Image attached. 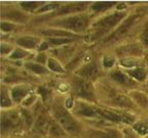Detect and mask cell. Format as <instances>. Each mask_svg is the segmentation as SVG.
<instances>
[{"mask_svg":"<svg viewBox=\"0 0 148 138\" xmlns=\"http://www.w3.org/2000/svg\"><path fill=\"white\" fill-rule=\"evenodd\" d=\"M126 138H127V137H126Z\"/></svg>","mask_w":148,"mask_h":138,"instance_id":"40","label":"cell"},{"mask_svg":"<svg viewBox=\"0 0 148 138\" xmlns=\"http://www.w3.org/2000/svg\"><path fill=\"white\" fill-rule=\"evenodd\" d=\"M132 96L140 106L145 108L148 107V99L145 95L142 93L141 92H135L134 94H132Z\"/></svg>","mask_w":148,"mask_h":138,"instance_id":"24","label":"cell"},{"mask_svg":"<svg viewBox=\"0 0 148 138\" xmlns=\"http://www.w3.org/2000/svg\"><path fill=\"white\" fill-rule=\"evenodd\" d=\"M41 34L49 37H69L73 35L72 32L66 31L64 30H57V29H48L41 31Z\"/></svg>","mask_w":148,"mask_h":138,"instance_id":"17","label":"cell"},{"mask_svg":"<svg viewBox=\"0 0 148 138\" xmlns=\"http://www.w3.org/2000/svg\"><path fill=\"white\" fill-rule=\"evenodd\" d=\"M12 97L8 94L7 91L1 89V106L2 108L10 107L12 105Z\"/></svg>","mask_w":148,"mask_h":138,"instance_id":"25","label":"cell"},{"mask_svg":"<svg viewBox=\"0 0 148 138\" xmlns=\"http://www.w3.org/2000/svg\"><path fill=\"white\" fill-rule=\"evenodd\" d=\"M59 4H56V3H48L46 4V5L42 6L40 9H38V12H46L51 11V9H54L57 7V6Z\"/></svg>","mask_w":148,"mask_h":138,"instance_id":"31","label":"cell"},{"mask_svg":"<svg viewBox=\"0 0 148 138\" xmlns=\"http://www.w3.org/2000/svg\"><path fill=\"white\" fill-rule=\"evenodd\" d=\"M146 63H147V65L148 66V54L146 55Z\"/></svg>","mask_w":148,"mask_h":138,"instance_id":"37","label":"cell"},{"mask_svg":"<svg viewBox=\"0 0 148 138\" xmlns=\"http://www.w3.org/2000/svg\"><path fill=\"white\" fill-rule=\"evenodd\" d=\"M28 55L29 53L27 51H26V50L21 48H17L13 50L12 53L10 54V57L11 59H14V60H18V59L25 58Z\"/></svg>","mask_w":148,"mask_h":138,"instance_id":"26","label":"cell"},{"mask_svg":"<svg viewBox=\"0 0 148 138\" xmlns=\"http://www.w3.org/2000/svg\"><path fill=\"white\" fill-rule=\"evenodd\" d=\"M73 89L78 96L83 99L92 100L95 98L92 86L89 82L84 80H78L74 83Z\"/></svg>","mask_w":148,"mask_h":138,"instance_id":"6","label":"cell"},{"mask_svg":"<svg viewBox=\"0 0 148 138\" xmlns=\"http://www.w3.org/2000/svg\"><path fill=\"white\" fill-rule=\"evenodd\" d=\"M30 88L25 86H17L13 88L11 91V97L16 102L24 100L29 96Z\"/></svg>","mask_w":148,"mask_h":138,"instance_id":"11","label":"cell"},{"mask_svg":"<svg viewBox=\"0 0 148 138\" xmlns=\"http://www.w3.org/2000/svg\"><path fill=\"white\" fill-rule=\"evenodd\" d=\"M53 114L56 122L66 133L72 136L79 135L80 127L79 124L66 109L62 106H56L53 109Z\"/></svg>","mask_w":148,"mask_h":138,"instance_id":"1","label":"cell"},{"mask_svg":"<svg viewBox=\"0 0 148 138\" xmlns=\"http://www.w3.org/2000/svg\"><path fill=\"white\" fill-rule=\"evenodd\" d=\"M138 18L139 17L137 15H132L124 20L122 24L117 28V30L114 31L111 34V36L107 37L106 42L108 43H112L125 36V34L130 31V29L135 24Z\"/></svg>","mask_w":148,"mask_h":138,"instance_id":"4","label":"cell"},{"mask_svg":"<svg viewBox=\"0 0 148 138\" xmlns=\"http://www.w3.org/2000/svg\"><path fill=\"white\" fill-rule=\"evenodd\" d=\"M132 138H136V137H132Z\"/></svg>","mask_w":148,"mask_h":138,"instance_id":"39","label":"cell"},{"mask_svg":"<svg viewBox=\"0 0 148 138\" xmlns=\"http://www.w3.org/2000/svg\"><path fill=\"white\" fill-rule=\"evenodd\" d=\"M62 138H66V137H62Z\"/></svg>","mask_w":148,"mask_h":138,"instance_id":"38","label":"cell"},{"mask_svg":"<svg viewBox=\"0 0 148 138\" xmlns=\"http://www.w3.org/2000/svg\"><path fill=\"white\" fill-rule=\"evenodd\" d=\"M25 66L26 68L36 74L43 75L48 73V69L40 63H36L34 62H27L25 64Z\"/></svg>","mask_w":148,"mask_h":138,"instance_id":"18","label":"cell"},{"mask_svg":"<svg viewBox=\"0 0 148 138\" xmlns=\"http://www.w3.org/2000/svg\"><path fill=\"white\" fill-rule=\"evenodd\" d=\"M126 73L130 78H132L137 81L140 82L145 80L148 76L147 70L143 67H137L134 68L127 69Z\"/></svg>","mask_w":148,"mask_h":138,"instance_id":"13","label":"cell"},{"mask_svg":"<svg viewBox=\"0 0 148 138\" xmlns=\"http://www.w3.org/2000/svg\"><path fill=\"white\" fill-rule=\"evenodd\" d=\"M118 54L120 55L133 57V56H139L143 53V47L137 44L128 45L119 47L117 50Z\"/></svg>","mask_w":148,"mask_h":138,"instance_id":"10","label":"cell"},{"mask_svg":"<svg viewBox=\"0 0 148 138\" xmlns=\"http://www.w3.org/2000/svg\"><path fill=\"white\" fill-rule=\"evenodd\" d=\"M111 78L114 81L119 83L121 85L130 86L134 84V80L130 77L127 74L120 71V70H115L111 75Z\"/></svg>","mask_w":148,"mask_h":138,"instance_id":"15","label":"cell"},{"mask_svg":"<svg viewBox=\"0 0 148 138\" xmlns=\"http://www.w3.org/2000/svg\"><path fill=\"white\" fill-rule=\"evenodd\" d=\"M127 15V13L123 10H119L106 16L103 18L98 20L94 24V28L98 34H103L111 28L115 27Z\"/></svg>","mask_w":148,"mask_h":138,"instance_id":"3","label":"cell"},{"mask_svg":"<svg viewBox=\"0 0 148 138\" xmlns=\"http://www.w3.org/2000/svg\"><path fill=\"white\" fill-rule=\"evenodd\" d=\"M133 128L137 133L142 136H145L148 135V126L142 123H137L133 126Z\"/></svg>","mask_w":148,"mask_h":138,"instance_id":"28","label":"cell"},{"mask_svg":"<svg viewBox=\"0 0 148 138\" xmlns=\"http://www.w3.org/2000/svg\"><path fill=\"white\" fill-rule=\"evenodd\" d=\"M140 60H137L134 57H124L121 60V65L127 69L134 68L140 67Z\"/></svg>","mask_w":148,"mask_h":138,"instance_id":"22","label":"cell"},{"mask_svg":"<svg viewBox=\"0 0 148 138\" xmlns=\"http://www.w3.org/2000/svg\"><path fill=\"white\" fill-rule=\"evenodd\" d=\"M90 19L88 16L84 14L69 16L65 18L55 22L54 25L66 31L80 32L85 31L88 27Z\"/></svg>","mask_w":148,"mask_h":138,"instance_id":"2","label":"cell"},{"mask_svg":"<svg viewBox=\"0 0 148 138\" xmlns=\"http://www.w3.org/2000/svg\"><path fill=\"white\" fill-rule=\"evenodd\" d=\"M147 138H148V137H147Z\"/></svg>","mask_w":148,"mask_h":138,"instance_id":"41","label":"cell"},{"mask_svg":"<svg viewBox=\"0 0 148 138\" xmlns=\"http://www.w3.org/2000/svg\"><path fill=\"white\" fill-rule=\"evenodd\" d=\"M13 51L12 46L7 43H1V53L2 55L12 53Z\"/></svg>","mask_w":148,"mask_h":138,"instance_id":"34","label":"cell"},{"mask_svg":"<svg viewBox=\"0 0 148 138\" xmlns=\"http://www.w3.org/2000/svg\"><path fill=\"white\" fill-rule=\"evenodd\" d=\"M40 40L36 37L33 36H23L19 37L17 40V43L20 47L27 50H32L38 47Z\"/></svg>","mask_w":148,"mask_h":138,"instance_id":"12","label":"cell"},{"mask_svg":"<svg viewBox=\"0 0 148 138\" xmlns=\"http://www.w3.org/2000/svg\"><path fill=\"white\" fill-rule=\"evenodd\" d=\"M78 74L85 79L90 80L95 78L98 73V68L94 63H89L84 65L77 72Z\"/></svg>","mask_w":148,"mask_h":138,"instance_id":"9","label":"cell"},{"mask_svg":"<svg viewBox=\"0 0 148 138\" xmlns=\"http://www.w3.org/2000/svg\"><path fill=\"white\" fill-rule=\"evenodd\" d=\"M102 117L115 122H124V123L130 124L132 122L130 117L108 110H102Z\"/></svg>","mask_w":148,"mask_h":138,"instance_id":"14","label":"cell"},{"mask_svg":"<svg viewBox=\"0 0 148 138\" xmlns=\"http://www.w3.org/2000/svg\"><path fill=\"white\" fill-rule=\"evenodd\" d=\"M95 138H118L117 135L113 132H98L95 135Z\"/></svg>","mask_w":148,"mask_h":138,"instance_id":"33","label":"cell"},{"mask_svg":"<svg viewBox=\"0 0 148 138\" xmlns=\"http://www.w3.org/2000/svg\"><path fill=\"white\" fill-rule=\"evenodd\" d=\"M44 2H40V1H25V2H21L22 7L26 11H33V10L38 9L42 6H43Z\"/></svg>","mask_w":148,"mask_h":138,"instance_id":"23","label":"cell"},{"mask_svg":"<svg viewBox=\"0 0 148 138\" xmlns=\"http://www.w3.org/2000/svg\"><path fill=\"white\" fill-rule=\"evenodd\" d=\"M72 40H73L70 37H49L48 42L50 44L55 45H60L71 43Z\"/></svg>","mask_w":148,"mask_h":138,"instance_id":"27","label":"cell"},{"mask_svg":"<svg viewBox=\"0 0 148 138\" xmlns=\"http://www.w3.org/2000/svg\"><path fill=\"white\" fill-rule=\"evenodd\" d=\"M117 3L114 1H99V2H95L92 4L91 7V9L94 12H101L103 10L108 9L111 8L114 5H116Z\"/></svg>","mask_w":148,"mask_h":138,"instance_id":"20","label":"cell"},{"mask_svg":"<svg viewBox=\"0 0 148 138\" xmlns=\"http://www.w3.org/2000/svg\"><path fill=\"white\" fill-rule=\"evenodd\" d=\"M113 102L115 105L121 108H130L132 106L133 103L131 99L127 98V96L119 95L113 99Z\"/></svg>","mask_w":148,"mask_h":138,"instance_id":"19","label":"cell"},{"mask_svg":"<svg viewBox=\"0 0 148 138\" xmlns=\"http://www.w3.org/2000/svg\"><path fill=\"white\" fill-rule=\"evenodd\" d=\"M21 116L15 111L8 112L1 118V132H8L12 129L17 127L21 123Z\"/></svg>","mask_w":148,"mask_h":138,"instance_id":"5","label":"cell"},{"mask_svg":"<svg viewBox=\"0 0 148 138\" xmlns=\"http://www.w3.org/2000/svg\"><path fill=\"white\" fill-rule=\"evenodd\" d=\"M89 3L87 2H76L71 3L67 5L61 7L56 12L57 15H65V14H72V13L82 12L86 9Z\"/></svg>","mask_w":148,"mask_h":138,"instance_id":"8","label":"cell"},{"mask_svg":"<svg viewBox=\"0 0 148 138\" xmlns=\"http://www.w3.org/2000/svg\"><path fill=\"white\" fill-rule=\"evenodd\" d=\"M52 121H50L44 115H40L36 120L34 124V130L37 134L41 135L49 133Z\"/></svg>","mask_w":148,"mask_h":138,"instance_id":"7","label":"cell"},{"mask_svg":"<svg viewBox=\"0 0 148 138\" xmlns=\"http://www.w3.org/2000/svg\"><path fill=\"white\" fill-rule=\"evenodd\" d=\"M47 48H48V43H43L40 45V48H39V50H45V49H47Z\"/></svg>","mask_w":148,"mask_h":138,"instance_id":"36","label":"cell"},{"mask_svg":"<svg viewBox=\"0 0 148 138\" xmlns=\"http://www.w3.org/2000/svg\"><path fill=\"white\" fill-rule=\"evenodd\" d=\"M140 40L144 46L148 47V23L145 25L141 35H140Z\"/></svg>","mask_w":148,"mask_h":138,"instance_id":"30","label":"cell"},{"mask_svg":"<svg viewBox=\"0 0 148 138\" xmlns=\"http://www.w3.org/2000/svg\"><path fill=\"white\" fill-rule=\"evenodd\" d=\"M17 27V25L14 23L9 22H1V29L2 31L8 32L14 30Z\"/></svg>","mask_w":148,"mask_h":138,"instance_id":"29","label":"cell"},{"mask_svg":"<svg viewBox=\"0 0 148 138\" xmlns=\"http://www.w3.org/2000/svg\"><path fill=\"white\" fill-rule=\"evenodd\" d=\"M47 66L49 70H52L53 72L58 73H64L65 72L64 68L63 66L60 64L58 60L56 59L49 57L47 60Z\"/></svg>","mask_w":148,"mask_h":138,"instance_id":"21","label":"cell"},{"mask_svg":"<svg viewBox=\"0 0 148 138\" xmlns=\"http://www.w3.org/2000/svg\"><path fill=\"white\" fill-rule=\"evenodd\" d=\"M114 62L115 60L112 57H105L103 59V66L106 68H111L114 65Z\"/></svg>","mask_w":148,"mask_h":138,"instance_id":"35","label":"cell"},{"mask_svg":"<svg viewBox=\"0 0 148 138\" xmlns=\"http://www.w3.org/2000/svg\"><path fill=\"white\" fill-rule=\"evenodd\" d=\"M79 113L86 117H102V110L92 106H82L79 109Z\"/></svg>","mask_w":148,"mask_h":138,"instance_id":"16","label":"cell"},{"mask_svg":"<svg viewBox=\"0 0 148 138\" xmlns=\"http://www.w3.org/2000/svg\"><path fill=\"white\" fill-rule=\"evenodd\" d=\"M7 17L9 18H12L13 20H17V21H20V20H24L25 19V15L24 14H21L20 12H12V13H9L7 14Z\"/></svg>","mask_w":148,"mask_h":138,"instance_id":"32","label":"cell"}]
</instances>
